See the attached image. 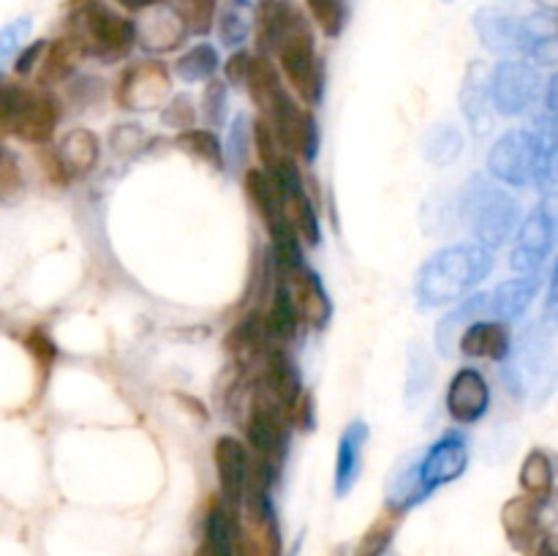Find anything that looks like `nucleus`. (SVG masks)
Returning a JSON list of instances; mask_svg holds the SVG:
<instances>
[{
	"instance_id": "nucleus-43",
	"label": "nucleus",
	"mask_w": 558,
	"mask_h": 556,
	"mask_svg": "<svg viewBox=\"0 0 558 556\" xmlns=\"http://www.w3.org/2000/svg\"><path fill=\"white\" fill-rule=\"evenodd\" d=\"M178 11L189 27V36H207L216 25L218 0H180Z\"/></svg>"
},
{
	"instance_id": "nucleus-59",
	"label": "nucleus",
	"mask_w": 558,
	"mask_h": 556,
	"mask_svg": "<svg viewBox=\"0 0 558 556\" xmlns=\"http://www.w3.org/2000/svg\"><path fill=\"white\" fill-rule=\"evenodd\" d=\"M441 3H452V0H441Z\"/></svg>"
},
{
	"instance_id": "nucleus-41",
	"label": "nucleus",
	"mask_w": 558,
	"mask_h": 556,
	"mask_svg": "<svg viewBox=\"0 0 558 556\" xmlns=\"http://www.w3.org/2000/svg\"><path fill=\"white\" fill-rule=\"evenodd\" d=\"M254 147V140H251V123L245 114H238L234 123L229 125L227 145H223V167H229L232 172H240L248 161V153Z\"/></svg>"
},
{
	"instance_id": "nucleus-20",
	"label": "nucleus",
	"mask_w": 558,
	"mask_h": 556,
	"mask_svg": "<svg viewBox=\"0 0 558 556\" xmlns=\"http://www.w3.org/2000/svg\"><path fill=\"white\" fill-rule=\"evenodd\" d=\"M543 516H545V499H534V496H512L505 507H501V527H505L507 540L515 551L526 554L543 532Z\"/></svg>"
},
{
	"instance_id": "nucleus-53",
	"label": "nucleus",
	"mask_w": 558,
	"mask_h": 556,
	"mask_svg": "<svg viewBox=\"0 0 558 556\" xmlns=\"http://www.w3.org/2000/svg\"><path fill=\"white\" fill-rule=\"evenodd\" d=\"M248 69H251V55L245 52V49H234L232 55H229V60L223 63V74H227V82L229 85H245V80H248Z\"/></svg>"
},
{
	"instance_id": "nucleus-56",
	"label": "nucleus",
	"mask_w": 558,
	"mask_h": 556,
	"mask_svg": "<svg viewBox=\"0 0 558 556\" xmlns=\"http://www.w3.org/2000/svg\"><path fill=\"white\" fill-rule=\"evenodd\" d=\"M534 556H558V534H545L537 545V554Z\"/></svg>"
},
{
	"instance_id": "nucleus-8",
	"label": "nucleus",
	"mask_w": 558,
	"mask_h": 556,
	"mask_svg": "<svg viewBox=\"0 0 558 556\" xmlns=\"http://www.w3.org/2000/svg\"><path fill=\"white\" fill-rule=\"evenodd\" d=\"M234 556H283L270 491L245 485V496L234 512Z\"/></svg>"
},
{
	"instance_id": "nucleus-46",
	"label": "nucleus",
	"mask_w": 558,
	"mask_h": 556,
	"mask_svg": "<svg viewBox=\"0 0 558 556\" xmlns=\"http://www.w3.org/2000/svg\"><path fill=\"white\" fill-rule=\"evenodd\" d=\"M27 36H31V20L27 16H20V20L0 27V76H3L5 65L14 63L16 52L25 47Z\"/></svg>"
},
{
	"instance_id": "nucleus-33",
	"label": "nucleus",
	"mask_w": 558,
	"mask_h": 556,
	"mask_svg": "<svg viewBox=\"0 0 558 556\" xmlns=\"http://www.w3.org/2000/svg\"><path fill=\"white\" fill-rule=\"evenodd\" d=\"M245 194H248L251 205H254V210L259 213L262 223L267 227V232H272V229H278L283 221V213H281V194H278V189L272 185V180L267 178L265 169H245Z\"/></svg>"
},
{
	"instance_id": "nucleus-26",
	"label": "nucleus",
	"mask_w": 558,
	"mask_h": 556,
	"mask_svg": "<svg viewBox=\"0 0 558 556\" xmlns=\"http://www.w3.org/2000/svg\"><path fill=\"white\" fill-rule=\"evenodd\" d=\"M485 314H488V294H472V298L461 300L450 314L441 316V322L436 325V349L441 358H450L458 349L463 330L483 319Z\"/></svg>"
},
{
	"instance_id": "nucleus-21",
	"label": "nucleus",
	"mask_w": 558,
	"mask_h": 556,
	"mask_svg": "<svg viewBox=\"0 0 558 556\" xmlns=\"http://www.w3.org/2000/svg\"><path fill=\"white\" fill-rule=\"evenodd\" d=\"M521 58L534 65H558V11L539 9L521 20Z\"/></svg>"
},
{
	"instance_id": "nucleus-24",
	"label": "nucleus",
	"mask_w": 558,
	"mask_h": 556,
	"mask_svg": "<svg viewBox=\"0 0 558 556\" xmlns=\"http://www.w3.org/2000/svg\"><path fill=\"white\" fill-rule=\"evenodd\" d=\"M463 358L472 360H496V363H505L507 354L512 349L510 330H507L505 322H474L463 330L461 341H458Z\"/></svg>"
},
{
	"instance_id": "nucleus-11",
	"label": "nucleus",
	"mask_w": 558,
	"mask_h": 556,
	"mask_svg": "<svg viewBox=\"0 0 558 556\" xmlns=\"http://www.w3.org/2000/svg\"><path fill=\"white\" fill-rule=\"evenodd\" d=\"M469 467V442L466 436L458 431H447L445 436L434 442L428 450L420 456L417 472H420V488H423L425 499L436 494L445 485L456 483Z\"/></svg>"
},
{
	"instance_id": "nucleus-14",
	"label": "nucleus",
	"mask_w": 558,
	"mask_h": 556,
	"mask_svg": "<svg viewBox=\"0 0 558 556\" xmlns=\"http://www.w3.org/2000/svg\"><path fill=\"white\" fill-rule=\"evenodd\" d=\"M278 278L289 289V298H292L294 309H298L300 322H305L308 327H325L330 322V294H327L322 278L305 262L287 267V270H278Z\"/></svg>"
},
{
	"instance_id": "nucleus-38",
	"label": "nucleus",
	"mask_w": 558,
	"mask_h": 556,
	"mask_svg": "<svg viewBox=\"0 0 558 556\" xmlns=\"http://www.w3.org/2000/svg\"><path fill=\"white\" fill-rule=\"evenodd\" d=\"M521 488L534 499H548L554 494V458L545 450H532L523 458Z\"/></svg>"
},
{
	"instance_id": "nucleus-51",
	"label": "nucleus",
	"mask_w": 558,
	"mask_h": 556,
	"mask_svg": "<svg viewBox=\"0 0 558 556\" xmlns=\"http://www.w3.org/2000/svg\"><path fill=\"white\" fill-rule=\"evenodd\" d=\"M44 49H47V41H31L16 52L14 58V74L16 76H31L33 71L38 69L44 58Z\"/></svg>"
},
{
	"instance_id": "nucleus-47",
	"label": "nucleus",
	"mask_w": 558,
	"mask_h": 556,
	"mask_svg": "<svg viewBox=\"0 0 558 556\" xmlns=\"http://www.w3.org/2000/svg\"><path fill=\"white\" fill-rule=\"evenodd\" d=\"M22 185H25V174H22L20 158L0 145V202H11L20 196Z\"/></svg>"
},
{
	"instance_id": "nucleus-29",
	"label": "nucleus",
	"mask_w": 558,
	"mask_h": 556,
	"mask_svg": "<svg viewBox=\"0 0 558 556\" xmlns=\"http://www.w3.org/2000/svg\"><path fill=\"white\" fill-rule=\"evenodd\" d=\"M196 556H234V512L221 499L207 510Z\"/></svg>"
},
{
	"instance_id": "nucleus-52",
	"label": "nucleus",
	"mask_w": 558,
	"mask_h": 556,
	"mask_svg": "<svg viewBox=\"0 0 558 556\" xmlns=\"http://www.w3.org/2000/svg\"><path fill=\"white\" fill-rule=\"evenodd\" d=\"M142 142H145V131H142L136 123H120L118 129L109 134V145H112L118 153L134 150V147H140Z\"/></svg>"
},
{
	"instance_id": "nucleus-22",
	"label": "nucleus",
	"mask_w": 558,
	"mask_h": 556,
	"mask_svg": "<svg viewBox=\"0 0 558 556\" xmlns=\"http://www.w3.org/2000/svg\"><path fill=\"white\" fill-rule=\"evenodd\" d=\"M262 387L287 409V414L305 392L303 376L283 347H270L262 358Z\"/></svg>"
},
{
	"instance_id": "nucleus-57",
	"label": "nucleus",
	"mask_w": 558,
	"mask_h": 556,
	"mask_svg": "<svg viewBox=\"0 0 558 556\" xmlns=\"http://www.w3.org/2000/svg\"><path fill=\"white\" fill-rule=\"evenodd\" d=\"M114 3L125 11H147V9H153V5L163 3V0H114Z\"/></svg>"
},
{
	"instance_id": "nucleus-2",
	"label": "nucleus",
	"mask_w": 558,
	"mask_h": 556,
	"mask_svg": "<svg viewBox=\"0 0 558 556\" xmlns=\"http://www.w3.org/2000/svg\"><path fill=\"white\" fill-rule=\"evenodd\" d=\"M488 172L512 189L545 183L558 172V120L543 131L512 129L501 134L488 153Z\"/></svg>"
},
{
	"instance_id": "nucleus-40",
	"label": "nucleus",
	"mask_w": 558,
	"mask_h": 556,
	"mask_svg": "<svg viewBox=\"0 0 558 556\" xmlns=\"http://www.w3.org/2000/svg\"><path fill=\"white\" fill-rule=\"evenodd\" d=\"M180 147H183L189 156L199 158L205 161L207 167L213 169H223V142L218 140L216 131L213 129H189V131H180L178 134Z\"/></svg>"
},
{
	"instance_id": "nucleus-7",
	"label": "nucleus",
	"mask_w": 558,
	"mask_h": 556,
	"mask_svg": "<svg viewBox=\"0 0 558 556\" xmlns=\"http://www.w3.org/2000/svg\"><path fill=\"white\" fill-rule=\"evenodd\" d=\"M270 52L278 58L283 76L292 85V90L303 98V104H308V107L322 104V96H325V63L316 55L314 31H311V22L305 20L303 11L276 38Z\"/></svg>"
},
{
	"instance_id": "nucleus-37",
	"label": "nucleus",
	"mask_w": 558,
	"mask_h": 556,
	"mask_svg": "<svg viewBox=\"0 0 558 556\" xmlns=\"http://www.w3.org/2000/svg\"><path fill=\"white\" fill-rule=\"evenodd\" d=\"M461 153H463V136L456 125L441 123L425 134L423 156L425 161H430L434 167H450L452 161L461 158Z\"/></svg>"
},
{
	"instance_id": "nucleus-9",
	"label": "nucleus",
	"mask_w": 558,
	"mask_h": 556,
	"mask_svg": "<svg viewBox=\"0 0 558 556\" xmlns=\"http://www.w3.org/2000/svg\"><path fill=\"white\" fill-rule=\"evenodd\" d=\"M169 90H172V76L161 60H134L120 71L114 82V101L131 112H150L169 101Z\"/></svg>"
},
{
	"instance_id": "nucleus-6",
	"label": "nucleus",
	"mask_w": 558,
	"mask_h": 556,
	"mask_svg": "<svg viewBox=\"0 0 558 556\" xmlns=\"http://www.w3.org/2000/svg\"><path fill=\"white\" fill-rule=\"evenodd\" d=\"M505 363V382L512 396L534 407L550 396L556 385V358L554 343L543 325L526 327Z\"/></svg>"
},
{
	"instance_id": "nucleus-39",
	"label": "nucleus",
	"mask_w": 558,
	"mask_h": 556,
	"mask_svg": "<svg viewBox=\"0 0 558 556\" xmlns=\"http://www.w3.org/2000/svg\"><path fill=\"white\" fill-rule=\"evenodd\" d=\"M434 385V365L430 354L423 343H412L409 349V371H407V407L414 409Z\"/></svg>"
},
{
	"instance_id": "nucleus-19",
	"label": "nucleus",
	"mask_w": 558,
	"mask_h": 556,
	"mask_svg": "<svg viewBox=\"0 0 558 556\" xmlns=\"http://www.w3.org/2000/svg\"><path fill=\"white\" fill-rule=\"evenodd\" d=\"M480 44L501 60L521 58V20L507 11L485 5L472 20Z\"/></svg>"
},
{
	"instance_id": "nucleus-16",
	"label": "nucleus",
	"mask_w": 558,
	"mask_h": 556,
	"mask_svg": "<svg viewBox=\"0 0 558 556\" xmlns=\"http://www.w3.org/2000/svg\"><path fill=\"white\" fill-rule=\"evenodd\" d=\"M213 458H216L221 501L229 510L238 512L245 496V485H248V450L234 436H221L213 447Z\"/></svg>"
},
{
	"instance_id": "nucleus-25",
	"label": "nucleus",
	"mask_w": 558,
	"mask_h": 556,
	"mask_svg": "<svg viewBox=\"0 0 558 556\" xmlns=\"http://www.w3.org/2000/svg\"><path fill=\"white\" fill-rule=\"evenodd\" d=\"M539 289V276H518L510 281H501L494 292L488 294V314L496 322H515L526 314V309L532 305V300L537 298Z\"/></svg>"
},
{
	"instance_id": "nucleus-13",
	"label": "nucleus",
	"mask_w": 558,
	"mask_h": 556,
	"mask_svg": "<svg viewBox=\"0 0 558 556\" xmlns=\"http://www.w3.org/2000/svg\"><path fill=\"white\" fill-rule=\"evenodd\" d=\"M554 213L545 205L534 207L526 218H523L521 229H518L515 249H512L510 265L512 270L521 273V276H532L539 267L545 265V259L550 256V249H554Z\"/></svg>"
},
{
	"instance_id": "nucleus-34",
	"label": "nucleus",
	"mask_w": 558,
	"mask_h": 556,
	"mask_svg": "<svg viewBox=\"0 0 558 556\" xmlns=\"http://www.w3.org/2000/svg\"><path fill=\"white\" fill-rule=\"evenodd\" d=\"M267 341H270V336H267L265 316L259 311H251L232 327V333L227 336V349L243 363H251L254 358H265L267 349H270Z\"/></svg>"
},
{
	"instance_id": "nucleus-28",
	"label": "nucleus",
	"mask_w": 558,
	"mask_h": 556,
	"mask_svg": "<svg viewBox=\"0 0 558 556\" xmlns=\"http://www.w3.org/2000/svg\"><path fill=\"white\" fill-rule=\"evenodd\" d=\"M256 25V5L254 0H227L216 14V31L223 47L234 49L243 47L254 36Z\"/></svg>"
},
{
	"instance_id": "nucleus-10",
	"label": "nucleus",
	"mask_w": 558,
	"mask_h": 556,
	"mask_svg": "<svg viewBox=\"0 0 558 556\" xmlns=\"http://www.w3.org/2000/svg\"><path fill=\"white\" fill-rule=\"evenodd\" d=\"M539 74L526 60H499L490 69V101L505 118H518L529 112L539 98Z\"/></svg>"
},
{
	"instance_id": "nucleus-18",
	"label": "nucleus",
	"mask_w": 558,
	"mask_h": 556,
	"mask_svg": "<svg viewBox=\"0 0 558 556\" xmlns=\"http://www.w3.org/2000/svg\"><path fill=\"white\" fill-rule=\"evenodd\" d=\"M461 112L474 136L494 129V101H490V69L483 60H472L461 82Z\"/></svg>"
},
{
	"instance_id": "nucleus-55",
	"label": "nucleus",
	"mask_w": 558,
	"mask_h": 556,
	"mask_svg": "<svg viewBox=\"0 0 558 556\" xmlns=\"http://www.w3.org/2000/svg\"><path fill=\"white\" fill-rule=\"evenodd\" d=\"M545 314H548V319L558 322V262H556L554 278H550V289H548V303H545Z\"/></svg>"
},
{
	"instance_id": "nucleus-44",
	"label": "nucleus",
	"mask_w": 558,
	"mask_h": 556,
	"mask_svg": "<svg viewBox=\"0 0 558 556\" xmlns=\"http://www.w3.org/2000/svg\"><path fill=\"white\" fill-rule=\"evenodd\" d=\"M229 112V87L227 82L221 80H207L205 93H202V118L210 129H218V125L227 123Z\"/></svg>"
},
{
	"instance_id": "nucleus-31",
	"label": "nucleus",
	"mask_w": 558,
	"mask_h": 556,
	"mask_svg": "<svg viewBox=\"0 0 558 556\" xmlns=\"http://www.w3.org/2000/svg\"><path fill=\"white\" fill-rule=\"evenodd\" d=\"M420 456H409L398 463L396 472L387 480V512L392 516H403L407 510L417 507L425 501L423 488H420V472H417Z\"/></svg>"
},
{
	"instance_id": "nucleus-45",
	"label": "nucleus",
	"mask_w": 558,
	"mask_h": 556,
	"mask_svg": "<svg viewBox=\"0 0 558 556\" xmlns=\"http://www.w3.org/2000/svg\"><path fill=\"white\" fill-rule=\"evenodd\" d=\"M396 523H398V516H392V512L390 516H381L379 521L363 534L354 556H385V551L390 548L392 543V534H396Z\"/></svg>"
},
{
	"instance_id": "nucleus-32",
	"label": "nucleus",
	"mask_w": 558,
	"mask_h": 556,
	"mask_svg": "<svg viewBox=\"0 0 558 556\" xmlns=\"http://www.w3.org/2000/svg\"><path fill=\"white\" fill-rule=\"evenodd\" d=\"M58 153L71 178L74 174H87L96 169L98 158H101V140H98L96 131L76 125V129L65 131L58 145Z\"/></svg>"
},
{
	"instance_id": "nucleus-42",
	"label": "nucleus",
	"mask_w": 558,
	"mask_h": 556,
	"mask_svg": "<svg viewBox=\"0 0 558 556\" xmlns=\"http://www.w3.org/2000/svg\"><path fill=\"white\" fill-rule=\"evenodd\" d=\"M305 9H308L311 20L316 22V27L325 36H341L343 25H347V5H343V0H305Z\"/></svg>"
},
{
	"instance_id": "nucleus-1",
	"label": "nucleus",
	"mask_w": 558,
	"mask_h": 556,
	"mask_svg": "<svg viewBox=\"0 0 558 556\" xmlns=\"http://www.w3.org/2000/svg\"><path fill=\"white\" fill-rule=\"evenodd\" d=\"M490 270H494L490 249L480 243L450 245L423 262L414 278V298L425 311L458 303L469 289L485 281Z\"/></svg>"
},
{
	"instance_id": "nucleus-27",
	"label": "nucleus",
	"mask_w": 558,
	"mask_h": 556,
	"mask_svg": "<svg viewBox=\"0 0 558 556\" xmlns=\"http://www.w3.org/2000/svg\"><path fill=\"white\" fill-rule=\"evenodd\" d=\"M245 87H248L251 98H254L262 118H270L272 109L289 96L276 63H272L267 55H251V69H248V80H245Z\"/></svg>"
},
{
	"instance_id": "nucleus-36",
	"label": "nucleus",
	"mask_w": 558,
	"mask_h": 556,
	"mask_svg": "<svg viewBox=\"0 0 558 556\" xmlns=\"http://www.w3.org/2000/svg\"><path fill=\"white\" fill-rule=\"evenodd\" d=\"M221 58H218V49L213 44L199 41L194 47L185 49L178 60H174V74L183 82L194 85V82H207L216 76Z\"/></svg>"
},
{
	"instance_id": "nucleus-15",
	"label": "nucleus",
	"mask_w": 558,
	"mask_h": 556,
	"mask_svg": "<svg viewBox=\"0 0 558 556\" xmlns=\"http://www.w3.org/2000/svg\"><path fill=\"white\" fill-rule=\"evenodd\" d=\"M189 38V27H185L183 16H180L178 5L158 3L145 11L140 22H136V44L150 55H167L183 47Z\"/></svg>"
},
{
	"instance_id": "nucleus-12",
	"label": "nucleus",
	"mask_w": 558,
	"mask_h": 556,
	"mask_svg": "<svg viewBox=\"0 0 558 556\" xmlns=\"http://www.w3.org/2000/svg\"><path fill=\"white\" fill-rule=\"evenodd\" d=\"M272 131L278 136V145L289 153V156H300L303 161H314L319 153V125L316 118L305 107H300L292 96L283 98L270 118Z\"/></svg>"
},
{
	"instance_id": "nucleus-49",
	"label": "nucleus",
	"mask_w": 558,
	"mask_h": 556,
	"mask_svg": "<svg viewBox=\"0 0 558 556\" xmlns=\"http://www.w3.org/2000/svg\"><path fill=\"white\" fill-rule=\"evenodd\" d=\"M36 158H38V164H41L44 174L49 178V183H54V185L69 183L71 174H69V169H65L63 158H60L58 147H54V145H38Z\"/></svg>"
},
{
	"instance_id": "nucleus-23",
	"label": "nucleus",
	"mask_w": 558,
	"mask_h": 556,
	"mask_svg": "<svg viewBox=\"0 0 558 556\" xmlns=\"http://www.w3.org/2000/svg\"><path fill=\"white\" fill-rule=\"evenodd\" d=\"M368 445V425L363 420H352L347 425V431L338 439V456H336V480H332V488H336L338 499L352 494V488L357 485L360 472H363V452Z\"/></svg>"
},
{
	"instance_id": "nucleus-4",
	"label": "nucleus",
	"mask_w": 558,
	"mask_h": 556,
	"mask_svg": "<svg viewBox=\"0 0 558 556\" xmlns=\"http://www.w3.org/2000/svg\"><path fill=\"white\" fill-rule=\"evenodd\" d=\"M456 207L474 240L490 251L505 245L515 234L518 221H521V202L483 174L463 185Z\"/></svg>"
},
{
	"instance_id": "nucleus-5",
	"label": "nucleus",
	"mask_w": 558,
	"mask_h": 556,
	"mask_svg": "<svg viewBox=\"0 0 558 556\" xmlns=\"http://www.w3.org/2000/svg\"><path fill=\"white\" fill-rule=\"evenodd\" d=\"M65 33L80 44L85 58H96L101 63H118L136 47V20L120 14L104 0L74 5Z\"/></svg>"
},
{
	"instance_id": "nucleus-35",
	"label": "nucleus",
	"mask_w": 558,
	"mask_h": 556,
	"mask_svg": "<svg viewBox=\"0 0 558 556\" xmlns=\"http://www.w3.org/2000/svg\"><path fill=\"white\" fill-rule=\"evenodd\" d=\"M262 316H265L267 336H270V341H276V347L289 343L298 336L303 322H300L298 309H294L292 298H289V289L283 287L281 278H276V292H272L270 305H267V311Z\"/></svg>"
},
{
	"instance_id": "nucleus-30",
	"label": "nucleus",
	"mask_w": 558,
	"mask_h": 556,
	"mask_svg": "<svg viewBox=\"0 0 558 556\" xmlns=\"http://www.w3.org/2000/svg\"><path fill=\"white\" fill-rule=\"evenodd\" d=\"M80 60H85L80 44L63 33L54 41H47V49H44V58L38 63L36 74L41 85H58V82H65L76 71Z\"/></svg>"
},
{
	"instance_id": "nucleus-48",
	"label": "nucleus",
	"mask_w": 558,
	"mask_h": 556,
	"mask_svg": "<svg viewBox=\"0 0 558 556\" xmlns=\"http://www.w3.org/2000/svg\"><path fill=\"white\" fill-rule=\"evenodd\" d=\"M161 123L167 125V129H174V131H178V134H180V131L194 129V123H196L194 101H191L189 96H174L172 101L163 104Z\"/></svg>"
},
{
	"instance_id": "nucleus-3",
	"label": "nucleus",
	"mask_w": 558,
	"mask_h": 556,
	"mask_svg": "<svg viewBox=\"0 0 558 556\" xmlns=\"http://www.w3.org/2000/svg\"><path fill=\"white\" fill-rule=\"evenodd\" d=\"M245 436H248V485L272 491L289 450V414L267 390H262L251 403Z\"/></svg>"
},
{
	"instance_id": "nucleus-17",
	"label": "nucleus",
	"mask_w": 558,
	"mask_h": 556,
	"mask_svg": "<svg viewBox=\"0 0 558 556\" xmlns=\"http://www.w3.org/2000/svg\"><path fill=\"white\" fill-rule=\"evenodd\" d=\"M490 407V387L477 368H461L447 387V412L456 423L472 425Z\"/></svg>"
},
{
	"instance_id": "nucleus-54",
	"label": "nucleus",
	"mask_w": 558,
	"mask_h": 556,
	"mask_svg": "<svg viewBox=\"0 0 558 556\" xmlns=\"http://www.w3.org/2000/svg\"><path fill=\"white\" fill-rule=\"evenodd\" d=\"M545 109H548V118L558 120V71L550 76L548 87H545Z\"/></svg>"
},
{
	"instance_id": "nucleus-58",
	"label": "nucleus",
	"mask_w": 558,
	"mask_h": 556,
	"mask_svg": "<svg viewBox=\"0 0 558 556\" xmlns=\"http://www.w3.org/2000/svg\"><path fill=\"white\" fill-rule=\"evenodd\" d=\"M539 9H556L558 11V0H534Z\"/></svg>"
},
{
	"instance_id": "nucleus-50",
	"label": "nucleus",
	"mask_w": 558,
	"mask_h": 556,
	"mask_svg": "<svg viewBox=\"0 0 558 556\" xmlns=\"http://www.w3.org/2000/svg\"><path fill=\"white\" fill-rule=\"evenodd\" d=\"M25 347L31 349V354L36 358V363L41 365V368H49V365L54 363V358H58V347H54V341L47 336V333L38 330V327L27 333Z\"/></svg>"
}]
</instances>
